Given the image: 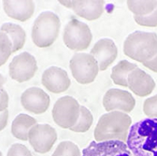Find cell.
I'll return each mask as SVG.
<instances>
[{"mask_svg":"<svg viewBox=\"0 0 157 156\" xmlns=\"http://www.w3.org/2000/svg\"><path fill=\"white\" fill-rule=\"evenodd\" d=\"M5 82H6V79L4 78V76L0 73V91L3 90V86H4Z\"/></svg>","mask_w":157,"mask_h":156,"instance_id":"1f68e13d","label":"cell"},{"mask_svg":"<svg viewBox=\"0 0 157 156\" xmlns=\"http://www.w3.org/2000/svg\"><path fill=\"white\" fill-rule=\"evenodd\" d=\"M143 112L150 118H157V94L144 101Z\"/></svg>","mask_w":157,"mask_h":156,"instance_id":"484cf974","label":"cell"},{"mask_svg":"<svg viewBox=\"0 0 157 156\" xmlns=\"http://www.w3.org/2000/svg\"><path fill=\"white\" fill-rule=\"evenodd\" d=\"M12 54V43L9 36L0 31V67L6 64Z\"/></svg>","mask_w":157,"mask_h":156,"instance_id":"cb8c5ba5","label":"cell"},{"mask_svg":"<svg viewBox=\"0 0 157 156\" xmlns=\"http://www.w3.org/2000/svg\"><path fill=\"white\" fill-rule=\"evenodd\" d=\"M0 156H3V155H2V152H1V151H0Z\"/></svg>","mask_w":157,"mask_h":156,"instance_id":"d6a6232c","label":"cell"},{"mask_svg":"<svg viewBox=\"0 0 157 156\" xmlns=\"http://www.w3.org/2000/svg\"><path fill=\"white\" fill-rule=\"evenodd\" d=\"M3 8L6 14L16 21L26 22L35 12V3L31 0L26 1H3Z\"/></svg>","mask_w":157,"mask_h":156,"instance_id":"2e32d148","label":"cell"},{"mask_svg":"<svg viewBox=\"0 0 157 156\" xmlns=\"http://www.w3.org/2000/svg\"><path fill=\"white\" fill-rule=\"evenodd\" d=\"M72 76L80 84H90L94 82L99 72L97 62L90 53L77 52L69 62Z\"/></svg>","mask_w":157,"mask_h":156,"instance_id":"8992f818","label":"cell"},{"mask_svg":"<svg viewBox=\"0 0 157 156\" xmlns=\"http://www.w3.org/2000/svg\"><path fill=\"white\" fill-rule=\"evenodd\" d=\"M93 35L90 27L77 19L71 20L66 25L63 34L65 45L76 51H85L91 44Z\"/></svg>","mask_w":157,"mask_h":156,"instance_id":"5b68a950","label":"cell"},{"mask_svg":"<svg viewBox=\"0 0 157 156\" xmlns=\"http://www.w3.org/2000/svg\"><path fill=\"white\" fill-rule=\"evenodd\" d=\"M127 84L131 92L140 97H145L151 94L156 86L152 77L139 67L134 69L129 74Z\"/></svg>","mask_w":157,"mask_h":156,"instance_id":"9a60e30c","label":"cell"},{"mask_svg":"<svg viewBox=\"0 0 157 156\" xmlns=\"http://www.w3.org/2000/svg\"><path fill=\"white\" fill-rule=\"evenodd\" d=\"M142 65H143L145 67H147L148 69H150V70H151V71L157 73V54H156L153 58H151V60L142 63Z\"/></svg>","mask_w":157,"mask_h":156,"instance_id":"f546056e","label":"cell"},{"mask_svg":"<svg viewBox=\"0 0 157 156\" xmlns=\"http://www.w3.org/2000/svg\"><path fill=\"white\" fill-rule=\"evenodd\" d=\"M51 99L49 94L38 87H30L21 95L23 108L34 114H43L50 107Z\"/></svg>","mask_w":157,"mask_h":156,"instance_id":"7c38bea8","label":"cell"},{"mask_svg":"<svg viewBox=\"0 0 157 156\" xmlns=\"http://www.w3.org/2000/svg\"><path fill=\"white\" fill-rule=\"evenodd\" d=\"M36 120L34 117L21 113L15 117L11 124V134L15 139L22 141L28 140V133L30 129L36 125Z\"/></svg>","mask_w":157,"mask_h":156,"instance_id":"ac0fdd59","label":"cell"},{"mask_svg":"<svg viewBox=\"0 0 157 156\" xmlns=\"http://www.w3.org/2000/svg\"><path fill=\"white\" fill-rule=\"evenodd\" d=\"M0 31L4 32L12 43V53L21 50L26 40V33L24 28L16 24L5 23L0 27Z\"/></svg>","mask_w":157,"mask_h":156,"instance_id":"d6986e66","label":"cell"},{"mask_svg":"<svg viewBox=\"0 0 157 156\" xmlns=\"http://www.w3.org/2000/svg\"><path fill=\"white\" fill-rule=\"evenodd\" d=\"M81 106L72 96L60 97L53 105L52 115L54 123L64 129L73 127L80 117Z\"/></svg>","mask_w":157,"mask_h":156,"instance_id":"52a82bcc","label":"cell"},{"mask_svg":"<svg viewBox=\"0 0 157 156\" xmlns=\"http://www.w3.org/2000/svg\"><path fill=\"white\" fill-rule=\"evenodd\" d=\"M90 54L97 62L99 70L105 71L116 60L118 48L110 38H101L94 45Z\"/></svg>","mask_w":157,"mask_h":156,"instance_id":"5bb4252c","label":"cell"},{"mask_svg":"<svg viewBox=\"0 0 157 156\" xmlns=\"http://www.w3.org/2000/svg\"><path fill=\"white\" fill-rule=\"evenodd\" d=\"M135 22L141 26L146 27H156L157 26V9L151 13L145 16H136L134 15Z\"/></svg>","mask_w":157,"mask_h":156,"instance_id":"d4e9b609","label":"cell"},{"mask_svg":"<svg viewBox=\"0 0 157 156\" xmlns=\"http://www.w3.org/2000/svg\"><path fill=\"white\" fill-rule=\"evenodd\" d=\"M94 122V117L92 112L83 106H81V110H80V117L76 123V124L70 128L71 131L75 133H85L87 132Z\"/></svg>","mask_w":157,"mask_h":156,"instance_id":"7402d4cb","label":"cell"},{"mask_svg":"<svg viewBox=\"0 0 157 156\" xmlns=\"http://www.w3.org/2000/svg\"><path fill=\"white\" fill-rule=\"evenodd\" d=\"M7 156H33L29 149L23 145L15 143L10 146V148L8 150Z\"/></svg>","mask_w":157,"mask_h":156,"instance_id":"4316f807","label":"cell"},{"mask_svg":"<svg viewBox=\"0 0 157 156\" xmlns=\"http://www.w3.org/2000/svg\"><path fill=\"white\" fill-rule=\"evenodd\" d=\"M105 1H72L71 10L78 16L88 21L97 20L104 12Z\"/></svg>","mask_w":157,"mask_h":156,"instance_id":"e0dca14e","label":"cell"},{"mask_svg":"<svg viewBox=\"0 0 157 156\" xmlns=\"http://www.w3.org/2000/svg\"><path fill=\"white\" fill-rule=\"evenodd\" d=\"M137 67V66L134 63H130L126 60H123L118 63L111 70V80L112 82L123 87H128L127 78L129 74Z\"/></svg>","mask_w":157,"mask_h":156,"instance_id":"ffe728a7","label":"cell"},{"mask_svg":"<svg viewBox=\"0 0 157 156\" xmlns=\"http://www.w3.org/2000/svg\"><path fill=\"white\" fill-rule=\"evenodd\" d=\"M8 121H9V110L6 109L3 112H0V132L6 128L8 124Z\"/></svg>","mask_w":157,"mask_h":156,"instance_id":"f1b7e54d","label":"cell"},{"mask_svg":"<svg viewBox=\"0 0 157 156\" xmlns=\"http://www.w3.org/2000/svg\"><path fill=\"white\" fill-rule=\"evenodd\" d=\"M41 83L49 92L61 93L69 88L71 82L66 70L58 67H50L42 74Z\"/></svg>","mask_w":157,"mask_h":156,"instance_id":"4fadbf2b","label":"cell"},{"mask_svg":"<svg viewBox=\"0 0 157 156\" xmlns=\"http://www.w3.org/2000/svg\"><path fill=\"white\" fill-rule=\"evenodd\" d=\"M52 156H82V151L75 143L62 141L58 144Z\"/></svg>","mask_w":157,"mask_h":156,"instance_id":"603a6c76","label":"cell"},{"mask_svg":"<svg viewBox=\"0 0 157 156\" xmlns=\"http://www.w3.org/2000/svg\"><path fill=\"white\" fill-rule=\"evenodd\" d=\"M57 140V132L50 124H36L28 133V141L37 153L49 152Z\"/></svg>","mask_w":157,"mask_h":156,"instance_id":"9c48e42d","label":"cell"},{"mask_svg":"<svg viewBox=\"0 0 157 156\" xmlns=\"http://www.w3.org/2000/svg\"><path fill=\"white\" fill-rule=\"evenodd\" d=\"M37 71V63L34 55L22 52L16 55L9 66V75L12 80L23 83L30 81Z\"/></svg>","mask_w":157,"mask_h":156,"instance_id":"ba28073f","label":"cell"},{"mask_svg":"<svg viewBox=\"0 0 157 156\" xmlns=\"http://www.w3.org/2000/svg\"><path fill=\"white\" fill-rule=\"evenodd\" d=\"M82 156H132L126 143L122 141H92L82 151Z\"/></svg>","mask_w":157,"mask_h":156,"instance_id":"8fae6325","label":"cell"},{"mask_svg":"<svg viewBox=\"0 0 157 156\" xmlns=\"http://www.w3.org/2000/svg\"><path fill=\"white\" fill-rule=\"evenodd\" d=\"M61 22L59 17L52 11L39 14L34 22L31 37L33 43L38 48L52 46L59 36Z\"/></svg>","mask_w":157,"mask_h":156,"instance_id":"277c9868","label":"cell"},{"mask_svg":"<svg viewBox=\"0 0 157 156\" xmlns=\"http://www.w3.org/2000/svg\"><path fill=\"white\" fill-rule=\"evenodd\" d=\"M124 53L141 64L157 54V35L152 32L136 31L124 42Z\"/></svg>","mask_w":157,"mask_h":156,"instance_id":"3957f363","label":"cell"},{"mask_svg":"<svg viewBox=\"0 0 157 156\" xmlns=\"http://www.w3.org/2000/svg\"><path fill=\"white\" fill-rule=\"evenodd\" d=\"M127 7L136 16H145L157 9V1H126Z\"/></svg>","mask_w":157,"mask_h":156,"instance_id":"44dd1931","label":"cell"},{"mask_svg":"<svg viewBox=\"0 0 157 156\" xmlns=\"http://www.w3.org/2000/svg\"><path fill=\"white\" fill-rule=\"evenodd\" d=\"M59 3L67 9H71L72 7V1H59Z\"/></svg>","mask_w":157,"mask_h":156,"instance_id":"4dcf8cb0","label":"cell"},{"mask_svg":"<svg viewBox=\"0 0 157 156\" xmlns=\"http://www.w3.org/2000/svg\"><path fill=\"white\" fill-rule=\"evenodd\" d=\"M126 145L134 156H157V118H146L131 125Z\"/></svg>","mask_w":157,"mask_h":156,"instance_id":"6da1fadb","label":"cell"},{"mask_svg":"<svg viewBox=\"0 0 157 156\" xmlns=\"http://www.w3.org/2000/svg\"><path fill=\"white\" fill-rule=\"evenodd\" d=\"M136 106V100L130 92L121 89H109L103 96V107L108 112L122 111L130 113Z\"/></svg>","mask_w":157,"mask_h":156,"instance_id":"30bf717a","label":"cell"},{"mask_svg":"<svg viewBox=\"0 0 157 156\" xmlns=\"http://www.w3.org/2000/svg\"><path fill=\"white\" fill-rule=\"evenodd\" d=\"M131 124V117L124 112L111 111L103 114L94 128V140L95 142L116 140L125 143Z\"/></svg>","mask_w":157,"mask_h":156,"instance_id":"7a4b0ae2","label":"cell"},{"mask_svg":"<svg viewBox=\"0 0 157 156\" xmlns=\"http://www.w3.org/2000/svg\"><path fill=\"white\" fill-rule=\"evenodd\" d=\"M9 100L10 97L6 90L0 91V112H3L4 110L8 109L9 107Z\"/></svg>","mask_w":157,"mask_h":156,"instance_id":"83f0119b","label":"cell"}]
</instances>
